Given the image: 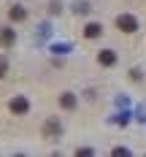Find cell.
Wrapping results in <instances>:
<instances>
[{
	"label": "cell",
	"instance_id": "cell-2",
	"mask_svg": "<svg viewBox=\"0 0 146 157\" xmlns=\"http://www.w3.org/2000/svg\"><path fill=\"white\" fill-rule=\"evenodd\" d=\"M11 111H14V114H27V111H30L27 98H22V95H19V98H14V100H11Z\"/></svg>",
	"mask_w": 146,
	"mask_h": 157
},
{
	"label": "cell",
	"instance_id": "cell-5",
	"mask_svg": "<svg viewBox=\"0 0 146 157\" xmlns=\"http://www.w3.org/2000/svg\"><path fill=\"white\" fill-rule=\"evenodd\" d=\"M97 60H100V65H114V63H116V52H111V49H103V52L97 54Z\"/></svg>",
	"mask_w": 146,
	"mask_h": 157
},
{
	"label": "cell",
	"instance_id": "cell-3",
	"mask_svg": "<svg viewBox=\"0 0 146 157\" xmlns=\"http://www.w3.org/2000/svg\"><path fill=\"white\" fill-rule=\"evenodd\" d=\"M43 133L51 136V138H57L60 133H62V125L57 122V119H46V125H43Z\"/></svg>",
	"mask_w": 146,
	"mask_h": 157
},
{
	"label": "cell",
	"instance_id": "cell-9",
	"mask_svg": "<svg viewBox=\"0 0 146 157\" xmlns=\"http://www.w3.org/2000/svg\"><path fill=\"white\" fill-rule=\"evenodd\" d=\"M6 68H8V65H6V60H0V76H6Z\"/></svg>",
	"mask_w": 146,
	"mask_h": 157
},
{
	"label": "cell",
	"instance_id": "cell-8",
	"mask_svg": "<svg viewBox=\"0 0 146 157\" xmlns=\"http://www.w3.org/2000/svg\"><path fill=\"white\" fill-rule=\"evenodd\" d=\"M100 33H103V27H100L97 22H92V25H87V27H84V35H87V38H97Z\"/></svg>",
	"mask_w": 146,
	"mask_h": 157
},
{
	"label": "cell",
	"instance_id": "cell-4",
	"mask_svg": "<svg viewBox=\"0 0 146 157\" xmlns=\"http://www.w3.org/2000/svg\"><path fill=\"white\" fill-rule=\"evenodd\" d=\"M16 41V33L11 27H0V46H11Z\"/></svg>",
	"mask_w": 146,
	"mask_h": 157
},
{
	"label": "cell",
	"instance_id": "cell-7",
	"mask_svg": "<svg viewBox=\"0 0 146 157\" xmlns=\"http://www.w3.org/2000/svg\"><path fill=\"white\" fill-rule=\"evenodd\" d=\"M24 19H27V11L22 6H14L11 8V22H24Z\"/></svg>",
	"mask_w": 146,
	"mask_h": 157
},
{
	"label": "cell",
	"instance_id": "cell-1",
	"mask_svg": "<svg viewBox=\"0 0 146 157\" xmlns=\"http://www.w3.org/2000/svg\"><path fill=\"white\" fill-rule=\"evenodd\" d=\"M116 27L122 33H135L138 30V19L130 16V14H122V16H116Z\"/></svg>",
	"mask_w": 146,
	"mask_h": 157
},
{
	"label": "cell",
	"instance_id": "cell-6",
	"mask_svg": "<svg viewBox=\"0 0 146 157\" xmlns=\"http://www.w3.org/2000/svg\"><path fill=\"white\" fill-rule=\"evenodd\" d=\"M60 106H62V109H76V98L70 92H62L60 95Z\"/></svg>",
	"mask_w": 146,
	"mask_h": 157
}]
</instances>
